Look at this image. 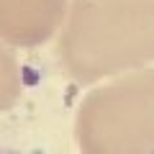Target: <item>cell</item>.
Instances as JSON below:
<instances>
[{"label": "cell", "instance_id": "obj_1", "mask_svg": "<svg viewBox=\"0 0 154 154\" xmlns=\"http://www.w3.org/2000/svg\"><path fill=\"white\" fill-rule=\"evenodd\" d=\"M0 154H23L21 149H13V146H5V144H0Z\"/></svg>", "mask_w": 154, "mask_h": 154}]
</instances>
